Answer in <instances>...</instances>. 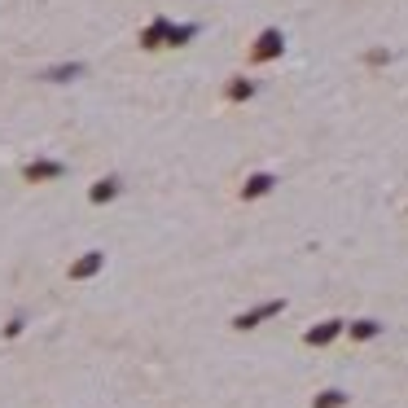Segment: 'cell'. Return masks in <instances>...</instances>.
I'll return each instance as SVG.
<instances>
[{
	"label": "cell",
	"instance_id": "8",
	"mask_svg": "<svg viewBox=\"0 0 408 408\" xmlns=\"http://www.w3.org/2000/svg\"><path fill=\"white\" fill-rule=\"evenodd\" d=\"M246 97H254V84H250V80H242V75H237V80L228 84V101H246Z\"/></svg>",
	"mask_w": 408,
	"mask_h": 408
},
{
	"label": "cell",
	"instance_id": "9",
	"mask_svg": "<svg viewBox=\"0 0 408 408\" xmlns=\"http://www.w3.org/2000/svg\"><path fill=\"white\" fill-rule=\"evenodd\" d=\"M272 312H277V303H268V308H259V312H250V316H242V321H237V329H250L254 321H264V316H272Z\"/></svg>",
	"mask_w": 408,
	"mask_h": 408
},
{
	"label": "cell",
	"instance_id": "10",
	"mask_svg": "<svg viewBox=\"0 0 408 408\" xmlns=\"http://www.w3.org/2000/svg\"><path fill=\"white\" fill-rule=\"evenodd\" d=\"M22 325H27V321H22V316H14V321L5 325V338H18V334H22Z\"/></svg>",
	"mask_w": 408,
	"mask_h": 408
},
{
	"label": "cell",
	"instance_id": "5",
	"mask_svg": "<svg viewBox=\"0 0 408 408\" xmlns=\"http://www.w3.org/2000/svg\"><path fill=\"white\" fill-rule=\"evenodd\" d=\"M167 36H171V18H154V22L141 31V48H163Z\"/></svg>",
	"mask_w": 408,
	"mask_h": 408
},
{
	"label": "cell",
	"instance_id": "6",
	"mask_svg": "<svg viewBox=\"0 0 408 408\" xmlns=\"http://www.w3.org/2000/svg\"><path fill=\"white\" fill-rule=\"evenodd\" d=\"M84 75V62H66V66H48L40 80H48V84H70V80H80Z\"/></svg>",
	"mask_w": 408,
	"mask_h": 408
},
{
	"label": "cell",
	"instance_id": "7",
	"mask_svg": "<svg viewBox=\"0 0 408 408\" xmlns=\"http://www.w3.org/2000/svg\"><path fill=\"white\" fill-rule=\"evenodd\" d=\"M272 185H277L272 176H250V181H246V189H242V198H264Z\"/></svg>",
	"mask_w": 408,
	"mask_h": 408
},
{
	"label": "cell",
	"instance_id": "3",
	"mask_svg": "<svg viewBox=\"0 0 408 408\" xmlns=\"http://www.w3.org/2000/svg\"><path fill=\"white\" fill-rule=\"evenodd\" d=\"M272 58H281V31H264L250 48V62H272Z\"/></svg>",
	"mask_w": 408,
	"mask_h": 408
},
{
	"label": "cell",
	"instance_id": "1",
	"mask_svg": "<svg viewBox=\"0 0 408 408\" xmlns=\"http://www.w3.org/2000/svg\"><path fill=\"white\" fill-rule=\"evenodd\" d=\"M62 176H66V163H58V159H36V163H27V167H22V181H31V185L62 181Z\"/></svg>",
	"mask_w": 408,
	"mask_h": 408
},
{
	"label": "cell",
	"instance_id": "2",
	"mask_svg": "<svg viewBox=\"0 0 408 408\" xmlns=\"http://www.w3.org/2000/svg\"><path fill=\"white\" fill-rule=\"evenodd\" d=\"M101 268H106V250H84L80 259L70 264V272H66V277H70V281H88V277H97Z\"/></svg>",
	"mask_w": 408,
	"mask_h": 408
},
{
	"label": "cell",
	"instance_id": "4",
	"mask_svg": "<svg viewBox=\"0 0 408 408\" xmlns=\"http://www.w3.org/2000/svg\"><path fill=\"white\" fill-rule=\"evenodd\" d=\"M119 189H123L119 176H101V181L88 189V202H92V207H101V202H114V198H119Z\"/></svg>",
	"mask_w": 408,
	"mask_h": 408
}]
</instances>
